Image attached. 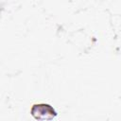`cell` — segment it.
<instances>
[{
  "mask_svg": "<svg viewBox=\"0 0 121 121\" xmlns=\"http://www.w3.org/2000/svg\"><path fill=\"white\" fill-rule=\"evenodd\" d=\"M30 113L35 119L39 121L52 120L57 116V112L55 109L49 104L44 103L34 104L30 108Z\"/></svg>",
  "mask_w": 121,
  "mask_h": 121,
  "instance_id": "1",
  "label": "cell"
}]
</instances>
